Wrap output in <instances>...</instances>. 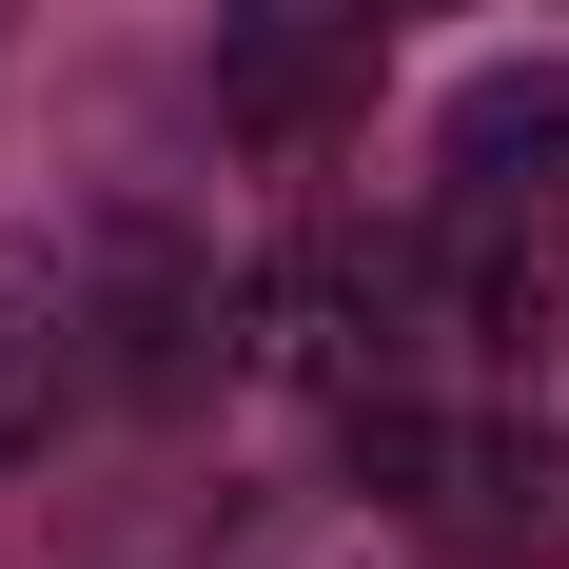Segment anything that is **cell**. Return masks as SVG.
Listing matches in <instances>:
<instances>
[{
    "instance_id": "6da1fadb",
    "label": "cell",
    "mask_w": 569,
    "mask_h": 569,
    "mask_svg": "<svg viewBox=\"0 0 569 569\" xmlns=\"http://www.w3.org/2000/svg\"><path fill=\"white\" fill-rule=\"evenodd\" d=\"M353 471L393 491V530H432L452 569H550L569 550V432L511 393H432V373H393V393H335Z\"/></svg>"
},
{
    "instance_id": "7a4b0ae2",
    "label": "cell",
    "mask_w": 569,
    "mask_h": 569,
    "mask_svg": "<svg viewBox=\"0 0 569 569\" xmlns=\"http://www.w3.org/2000/svg\"><path fill=\"white\" fill-rule=\"evenodd\" d=\"M452 177H491V197L569 177V59H511V79H471V99H452Z\"/></svg>"
},
{
    "instance_id": "3957f363",
    "label": "cell",
    "mask_w": 569,
    "mask_h": 569,
    "mask_svg": "<svg viewBox=\"0 0 569 569\" xmlns=\"http://www.w3.org/2000/svg\"><path fill=\"white\" fill-rule=\"evenodd\" d=\"M59 412H79V295H59V276H0V471L40 452Z\"/></svg>"
},
{
    "instance_id": "277c9868",
    "label": "cell",
    "mask_w": 569,
    "mask_h": 569,
    "mask_svg": "<svg viewBox=\"0 0 569 569\" xmlns=\"http://www.w3.org/2000/svg\"><path fill=\"white\" fill-rule=\"evenodd\" d=\"M0 20H20V0H0Z\"/></svg>"
}]
</instances>
